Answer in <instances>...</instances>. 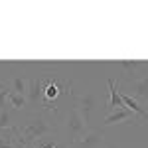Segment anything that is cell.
<instances>
[{"label":"cell","instance_id":"obj_1","mask_svg":"<svg viewBox=\"0 0 148 148\" xmlns=\"http://www.w3.org/2000/svg\"><path fill=\"white\" fill-rule=\"evenodd\" d=\"M53 132H56V126H53V121L49 116V111L40 109L28 121H24L22 125L12 128V142L16 148H26L30 144H36L42 138L53 136Z\"/></svg>","mask_w":148,"mask_h":148},{"label":"cell","instance_id":"obj_2","mask_svg":"<svg viewBox=\"0 0 148 148\" xmlns=\"http://www.w3.org/2000/svg\"><path fill=\"white\" fill-rule=\"evenodd\" d=\"M87 130H89V125L85 123L81 113L75 107H69L63 121H61V136H63V140H69V144H71L77 138L83 136Z\"/></svg>","mask_w":148,"mask_h":148},{"label":"cell","instance_id":"obj_3","mask_svg":"<svg viewBox=\"0 0 148 148\" xmlns=\"http://www.w3.org/2000/svg\"><path fill=\"white\" fill-rule=\"evenodd\" d=\"M65 89H71V83L69 85H61L57 79H46V85H44V101H42V111H56L53 107H51V101H56L61 97V93L65 91Z\"/></svg>","mask_w":148,"mask_h":148},{"label":"cell","instance_id":"obj_4","mask_svg":"<svg viewBox=\"0 0 148 148\" xmlns=\"http://www.w3.org/2000/svg\"><path fill=\"white\" fill-rule=\"evenodd\" d=\"M121 83V81H119ZM123 85V83H121ZM126 87H128V97L136 99L138 103H142V107H148V73H144L142 77L132 81H126Z\"/></svg>","mask_w":148,"mask_h":148},{"label":"cell","instance_id":"obj_5","mask_svg":"<svg viewBox=\"0 0 148 148\" xmlns=\"http://www.w3.org/2000/svg\"><path fill=\"white\" fill-rule=\"evenodd\" d=\"M97 101H99L97 95L91 93V91L83 93V95H75V97H73V107L81 113V116L85 119L87 125L91 123V114H93V109L97 107Z\"/></svg>","mask_w":148,"mask_h":148},{"label":"cell","instance_id":"obj_6","mask_svg":"<svg viewBox=\"0 0 148 148\" xmlns=\"http://www.w3.org/2000/svg\"><path fill=\"white\" fill-rule=\"evenodd\" d=\"M105 142V132L101 128H89L81 138L71 142L67 148H101Z\"/></svg>","mask_w":148,"mask_h":148},{"label":"cell","instance_id":"obj_7","mask_svg":"<svg viewBox=\"0 0 148 148\" xmlns=\"http://www.w3.org/2000/svg\"><path fill=\"white\" fill-rule=\"evenodd\" d=\"M116 67L123 71V79H119L121 83H126V81H132V79H138V75H142V71L148 67V63L144 61H119Z\"/></svg>","mask_w":148,"mask_h":148},{"label":"cell","instance_id":"obj_8","mask_svg":"<svg viewBox=\"0 0 148 148\" xmlns=\"http://www.w3.org/2000/svg\"><path fill=\"white\" fill-rule=\"evenodd\" d=\"M44 85H46V77H32L30 79V87H28V107H40L44 101Z\"/></svg>","mask_w":148,"mask_h":148},{"label":"cell","instance_id":"obj_9","mask_svg":"<svg viewBox=\"0 0 148 148\" xmlns=\"http://www.w3.org/2000/svg\"><path fill=\"white\" fill-rule=\"evenodd\" d=\"M114 123H128V125H142V121L138 119L134 113H130L128 109H119V111H113V113H109L107 114V119L103 121V126H111L114 125Z\"/></svg>","mask_w":148,"mask_h":148},{"label":"cell","instance_id":"obj_10","mask_svg":"<svg viewBox=\"0 0 148 148\" xmlns=\"http://www.w3.org/2000/svg\"><path fill=\"white\" fill-rule=\"evenodd\" d=\"M107 85H109V103H107V109L111 113L113 111H119V109H125V103H123V97H121V91H119L121 83L119 81L114 83L113 77H109L107 79Z\"/></svg>","mask_w":148,"mask_h":148},{"label":"cell","instance_id":"obj_11","mask_svg":"<svg viewBox=\"0 0 148 148\" xmlns=\"http://www.w3.org/2000/svg\"><path fill=\"white\" fill-rule=\"evenodd\" d=\"M121 97H123V103H125V107L130 111V113H134L144 123V121H148V109H144L140 103L136 101V99H132V97H128L126 93H121Z\"/></svg>","mask_w":148,"mask_h":148},{"label":"cell","instance_id":"obj_12","mask_svg":"<svg viewBox=\"0 0 148 148\" xmlns=\"http://www.w3.org/2000/svg\"><path fill=\"white\" fill-rule=\"evenodd\" d=\"M6 87L10 89V91L18 93V95H28V87H30V81L26 79L24 75H14V77H10L8 79V83H6Z\"/></svg>","mask_w":148,"mask_h":148},{"label":"cell","instance_id":"obj_13","mask_svg":"<svg viewBox=\"0 0 148 148\" xmlns=\"http://www.w3.org/2000/svg\"><path fill=\"white\" fill-rule=\"evenodd\" d=\"M16 111H14V109H10V107H8V109H4V111H0V130H12V128H16V123H18V121H16Z\"/></svg>","mask_w":148,"mask_h":148},{"label":"cell","instance_id":"obj_14","mask_svg":"<svg viewBox=\"0 0 148 148\" xmlns=\"http://www.w3.org/2000/svg\"><path fill=\"white\" fill-rule=\"evenodd\" d=\"M8 107L14 109V111H24V109L28 107V99H26V95H18V93L10 91V93H8Z\"/></svg>","mask_w":148,"mask_h":148},{"label":"cell","instance_id":"obj_15","mask_svg":"<svg viewBox=\"0 0 148 148\" xmlns=\"http://www.w3.org/2000/svg\"><path fill=\"white\" fill-rule=\"evenodd\" d=\"M8 93L10 89L6 87V83H0V111L8 109Z\"/></svg>","mask_w":148,"mask_h":148},{"label":"cell","instance_id":"obj_16","mask_svg":"<svg viewBox=\"0 0 148 148\" xmlns=\"http://www.w3.org/2000/svg\"><path fill=\"white\" fill-rule=\"evenodd\" d=\"M57 146L59 144H53V140H49V138H42L36 142V148H57Z\"/></svg>","mask_w":148,"mask_h":148},{"label":"cell","instance_id":"obj_17","mask_svg":"<svg viewBox=\"0 0 148 148\" xmlns=\"http://www.w3.org/2000/svg\"><path fill=\"white\" fill-rule=\"evenodd\" d=\"M0 148H16L14 142H12V130H10V136H6V138L0 136Z\"/></svg>","mask_w":148,"mask_h":148},{"label":"cell","instance_id":"obj_18","mask_svg":"<svg viewBox=\"0 0 148 148\" xmlns=\"http://www.w3.org/2000/svg\"><path fill=\"white\" fill-rule=\"evenodd\" d=\"M101 148H114L113 144H107V146H101Z\"/></svg>","mask_w":148,"mask_h":148},{"label":"cell","instance_id":"obj_19","mask_svg":"<svg viewBox=\"0 0 148 148\" xmlns=\"http://www.w3.org/2000/svg\"><path fill=\"white\" fill-rule=\"evenodd\" d=\"M57 148H63V146H61V144H59V146H57Z\"/></svg>","mask_w":148,"mask_h":148}]
</instances>
